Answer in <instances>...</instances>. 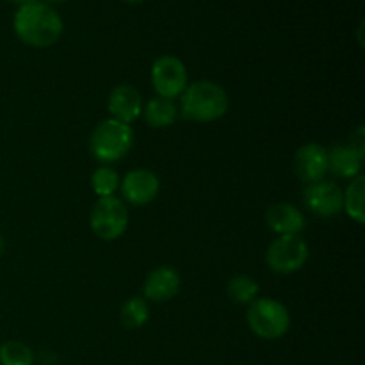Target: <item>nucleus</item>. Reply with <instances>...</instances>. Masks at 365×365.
<instances>
[{"mask_svg": "<svg viewBox=\"0 0 365 365\" xmlns=\"http://www.w3.org/2000/svg\"><path fill=\"white\" fill-rule=\"evenodd\" d=\"M13 27L18 39L34 48H46L59 41L64 31L61 14L50 4L32 0L16 9Z\"/></svg>", "mask_w": 365, "mask_h": 365, "instance_id": "1", "label": "nucleus"}, {"mask_svg": "<svg viewBox=\"0 0 365 365\" xmlns=\"http://www.w3.org/2000/svg\"><path fill=\"white\" fill-rule=\"evenodd\" d=\"M228 110V95L212 81H198L187 84L180 95L178 113L189 121L210 123L223 118Z\"/></svg>", "mask_w": 365, "mask_h": 365, "instance_id": "2", "label": "nucleus"}, {"mask_svg": "<svg viewBox=\"0 0 365 365\" xmlns=\"http://www.w3.org/2000/svg\"><path fill=\"white\" fill-rule=\"evenodd\" d=\"M134 145V130L130 125L107 118L100 121L98 127L89 139V150L93 157L103 164H113L123 159Z\"/></svg>", "mask_w": 365, "mask_h": 365, "instance_id": "3", "label": "nucleus"}, {"mask_svg": "<svg viewBox=\"0 0 365 365\" xmlns=\"http://www.w3.org/2000/svg\"><path fill=\"white\" fill-rule=\"evenodd\" d=\"M246 323L257 337L264 341H277L291 328V314L284 303L273 298H257L250 303Z\"/></svg>", "mask_w": 365, "mask_h": 365, "instance_id": "4", "label": "nucleus"}, {"mask_svg": "<svg viewBox=\"0 0 365 365\" xmlns=\"http://www.w3.org/2000/svg\"><path fill=\"white\" fill-rule=\"evenodd\" d=\"M89 227L96 237L103 241H116L127 232L128 209L123 200L116 196L98 198L89 216Z\"/></svg>", "mask_w": 365, "mask_h": 365, "instance_id": "5", "label": "nucleus"}, {"mask_svg": "<svg viewBox=\"0 0 365 365\" xmlns=\"http://www.w3.org/2000/svg\"><path fill=\"white\" fill-rule=\"evenodd\" d=\"M309 245L302 235H278L269 245L266 262L274 273L292 274L309 260Z\"/></svg>", "mask_w": 365, "mask_h": 365, "instance_id": "6", "label": "nucleus"}, {"mask_svg": "<svg viewBox=\"0 0 365 365\" xmlns=\"http://www.w3.org/2000/svg\"><path fill=\"white\" fill-rule=\"evenodd\" d=\"M152 84L157 96L175 100L189 84L187 68L178 57L160 56L152 66Z\"/></svg>", "mask_w": 365, "mask_h": 365, "instance_id": "7", "label": "nucleus"}, {"mask_svg": "<svg viewBox=\"0 0 365 365\" xmlns=\"http://www.w3.org/2000/svg\"><path fill=\"white\" fill-rule=\"evenodd\" d=\"M121 196L125 202L135 207H143L152 203L160 191V180L153 171L146 168L132 170L121 178L120 182Z\"/></svg>", "mask_w": 365, "mask_h": 365, "instance_id": "8", "label": "nucleus"}, {"mask_svg": "<svg viewBox=\"0 0 365 365\" xmlns=\"http://www.w3.org/2000/svg\"><path fill=\"white\" fill-rule=\"evenodd\" d=\"M307 207L319 217H334L344 209L342 189L331 180H319L309 184L303 192Z\"/></svg>", "mask_w": 365, "mask_h": 365, "instance_id": "9", "label": "nucleus"}, {"mask_svg": "<svg viewBox=\"0 0 365 365\" xmlns=\"http://www.w3.org/2000/svg\"><path fill=\"white\" fill-rule=\"evenodd\" d=\"M328 148L317 143H307L299 146L294 155V171L307 185L324 180L328 173Z\"/></svg>", "mask_w": 365, "mask_h": 365, "instance_id": "10", "label": "nucleus"}, {"mask_svg": "<svg viewBox=\"0 0 365 365\" xmlns=\"http://www.w3.org/2000/svg\"><path fill=\"white\" fill-rule=\"evenodd\" d=\"M180 273L171 266H160L146 277L143 292H145V298L148 302L164 303L173 299L180 292Z\"/></svg>", "mask_w": 365, "mask_h": 365, "instance_id": "11", "label": "nucleus"}, {"mask_svg": "<svg viewBox=\"0 0 365 365\" xmlns=\"http://www.w3.org/2000/svg\"><path fill=\"white\" fill-rule=\"evenodd\" d=\"M107 107L113 120L121 123H134L143 114V98L141 93L130 84H120L110 91Z\"/></svg>", "mask_w": 365, "mask_h": 365, "instance_id": "12", "label": "nucleus"}, {"mask_svg": "<svg viewBox=\"0 0 365 365\" xmlns=\"http://www.w3.org/2000/svg\"><path fill=\"white\" fill-rule=\"evenodd\" d=\"M267 227L278 235H299L307 227L305 214L291 203H274L266 212Z\"/></svg>", "mask_w": 365, "mask_h": 365, "instance_id": "13", "label": "nucleus"}, {"mask_svg": "<svg viewBox=\"0 0 365 365\" xmlns=\"http://www.w3.org/2000/svg\"><path fill=\"white\" fill-rule=\"evenodd\" d=\"M328 152V173L339 178H351L362 175L364 159L348 145H335Z\"/></svg>", "mask_w": 365, "mask_h": 365, "instance_id": "14", "label": "nucleus"}, {"mask_svg": "<svg viewBox=\"0 0 365 365\" xmlns=\"http://www.w3.org/2000/svg\"><path fill=\"white\" fill-rule=\"evenodd\" d=\"M143 116L145 121L153 128H166L177 121L178 107L175 100L153 96L143 106Z\"/></svg>", "mask_w": 365, "mask_h": 365, "instance_id": "15", "label": "nucleus"}, {"mask_svg": "<svg viewBox=\"0 0 365 365\" xmlns=\"http://www.w3.org/2000/svg\"><path fill=\"white\" fill-rule=\"evenodd\" d=\"M344 195V209L348 212V216L353 221H356L359 225H364L365 221V212H364V198H365V177L359 175V177L351 178L346 187V191H342Z\"/></svg>", "mask_w": 365, "mask_h": 365, "instance_id": "16", "label": "nucleus"}, {"mask_svg": "<svg viewBox=\"0 0 365 365\" xmlns=\"http://www.w3.org/2000/svg\"><path fill=\"white\" fill-rule=\"evenodd\" d=\"M227 292L230 302L235 303V305H250V303H253L257 299L260 287L248 274H235L228 282Z\"/></svg>", "mask_w": 365, "mask_h": 365, "instance_id": "17", "label": "nucleus"}, {"mask_svg": "<svg viewBox=\"0 0 365 365\" xmlns=\"http://www.w3.org/2000/svg\"><path fill=\"white\" fill-rule=\"evenodd\" d=\"M120 319L121 323H123V327L130 328V330L145 327L150 319V307L148 303H146V299L138 298V296L127 299V302L121 305Z\"/></svg>", "mask_w": 365, "mask_h": 365, "instance_id": "18", "label": "nucleus"}, {"mask_svg": "<svg viewBox=\"0 0 365 365\" xmlns=\"http://www.w3.org/2000/svg\"><path fill=\"white\" fill-rule=\"evenodd\" d=\"M121 177L114 168L110 166H100L91 175V187L93 191L98 195V198H106V196H114V192L120 189Z\"/></svg>", "mask_w": 365, "mask_h": 365, "instance_id": "19", "label": "nucleus"}, {"mask_svg": "<svg viewBox=\"0 0 365 365\" xmlns=\"http://www.w3.org/2000/svg\"><path fill=\"white\" fill-rule=\"evenodd\" d=\"M34 351L20 341H7L0 346V364L2 365H32Z\"/></svg>", "mask_w": 365, "mask_h": 365, "instance_id": "20", "label": "nucleus"}, {"mask_svg": "<svg viewBox=\"0 0 365 365\" xmlns=\"http://www.w3.org/2000/svg\"><path fill=\"white\" fill-rule=\"evenodd\" d=\"M349 148L355 150L362 159H365V128L364 125H359L349 135Z\"/></svg>", "mask_w": 365, "mask_h": 365, "instance_id": "21", "label": "nucleus"}, {"mask_svg": "<svg viewBox=\"0 0 365 365\" xmlns=\"http://www.w3.org/2000/svg\"><path fill=\"white\" fill-rule=\"evenodd\" d=\"M4 252H6V241H4V237L0 235V257L4 255Z\"/></svg>", "mask_w": 365, "mask_h": 365, "instance_id": "22", "label": "nucleus"}, {"mask_svg": "<svg viewBox=\"0 0 365 365\" xmlns=\"http://www.w3.org/2000/svg\"><path fill=\"white\" fill-rule=\"evenodd\" d=\"M9 2H13V4H18V6H24V4H29V2H32V0H9Z\"/></svg>", "mask_w": 365, "mask_h": 365, "instance_id": "23", "label": "nucleus"}, {"mask_svg": "<svg viewBox=\"0 0 365 365\" xmlns=\"http://www.w3.org/2000/svg\"><path fill=\"white\" fill-rule=\"evenodd\" d=\"M46 4H61V2H66V0H45Z\"/></svg>", "mask_w": 365, "mask_h": 365, "instance_id": "24", "label": "nucleus"}, {"mask_svg": "<svg viewBox=\"0 0 365 365\" xmlns=\"http://www.w3.org/2000/svg\"><path fill=\"white\" fill-rule=\"evenodd\" d=\"M123 2H128V4H139V2H145V0H123Z\"/></svg>", "mask_w": 365, "mask_h": 365, "instance_id": "25", "label": "nucleus"}]
</instances>
